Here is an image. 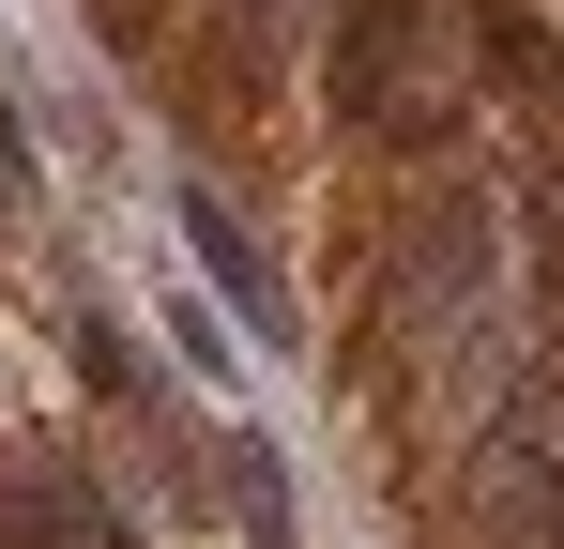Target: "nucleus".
Masks as SVG:
<instances>
[{"instance_id":"1","label":"nucleus","mask_w":564,"mask_h":549,"mask_svg":"<svg viewBox=\"0 0 564 549\" xmlns=\"http://www.w3.org/2000/svg\"><path fill=\"white\" fill-rule=\"evenodd\" d=\"M184 229H198V274H214V290H229V305H245V321H275V274L245 260V229H229V214H214V198H184Z\"/></svg>"}]
</instances>
